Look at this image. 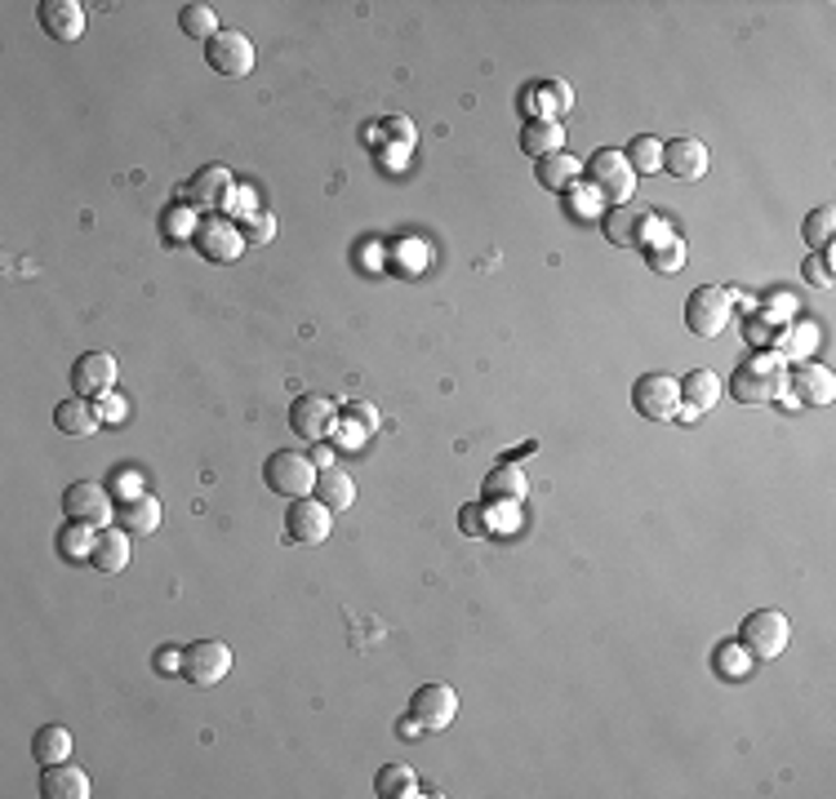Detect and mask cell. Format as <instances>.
Listing matches in <instances>:
<instances>
[{"instance_id":"10","label":"cell","mask_w":836,"mask_h":799,"mask_svg":"<svg viewBox=\"0 0 836 799\" xmlns=\"http://www.w3.org/2000/svg\"><path fill=\"white\" fill-rule=\"evenodd\" d=\"M231 671V648L223 640H196L183 648V679L196 688H214L223 684Z\"/></svg>"},{"instance_id":"2","label":"cell","mask_w":836,"mask_h":799,"mask_svg":"<svg viewBox=\"0 0 836 799\" xmlns=\"http://www.w3.org/2000/svg\"><path fill=\"white\" fill-rule=\"evenodd\" d=\"M317 463L308 458V454H299V449H276L267 463H262V485L271 489V494H281V498H308L312 489H317Z\"/></svg>"},{"instance_id":"5","label":"cell","mask_w":836,"mask_h":799,"mask_svg":"<svg viewBox=\"0 0 836 799\" xmlns=\"http://www.w3.org/2000/svg\"><path fill=\"white\" fill-rule=\"evenodd\" d=\"M63 516L76 525H90V529H107L116 520V498L99 480H76L63 489Z\"/></svg>"},{"instance_id":"30","label":"cell","mask_w":836,"mask_h":799,"mask_svg":"<svg viewBox=\"0 0 836 799\" xmlns=\"http://www.w3.org/2000/svg\"><path fill=\"white\" fill-rule=\"evenodd\" d=\"M32 755H37L41 768H45V764H63V759H72V733H68L63 724H45V728H37V737H32Z\"/></svg>"},{"instance_id":"8","label":"cell","mask_w":836,"mask_h":799,"mask_svg":"<svg viewBox=\"0 0 836 799\" xmlns=\"http://www.w3.org/2000/svg\"><path fill=\"white\" fill-rule=\"evenodd\" d=\"M330 533H334V511L321 498L308 494L286 507V538L295 547H321V542H330Z\"/></svg>"},{"instance_id":"39","label":"cell","mask_w":836,"mask_h":799,"mask_svg":"<svg viewBox=\"0 0 836 799\" xmlns=\"http://www.w3.org/2000/svg\"><path fill=\"white\" fill-rule=\"evenodd\" d=\"M107 489H112V498H116V502H130V498H138V494H143V480H138V471L121 467V471L112 476V485H107Z\"/></svg>"},{"instance_id":"9","label":"cell","mask_w":836,"mask_h":799,"mask_svg":"<svg viewBox=\"0 0 836 799\" xmlns=\"http://www.w3.org/2000/svg\"><path fill=\"white\" fill-rule=\"evenodd\" d=\"M730 289H721V284H703V289H694L690 298H685V329L694 333V338H716L725 324H730Z\"/></svg>"},{"instance_id":"45","label":"cell","mask_w":836,"mask_h":799,"mask_svg":"<svg viewBox=\"0 0 836 799\" xmlns=\"http://www.w3.org/2000/svg\"><path fill=\"white\" fill-rule=\"evenodd\" d=\"M543 94H547V103L561 107V116H566V112H570V103H575V94H570V85H566V81H551V85H543Z\"/></svg>"},{"instance_id":"28","label":"cell","mask_w":836,"mask_h":799,"mask_svg":"<svg viewBox=\"0 0 836 799\" xmlns=\"http://www.w3.org/2000/svg\"><path fill=\"white\" fill-rule=\"evenodd\" d=\"M312 498H321L330 511H348V507L357 502V480H352L348 471H339V467H321Z\"/></svg>"},{"instance_id":"20","label":"cell","mask_w":836,"mask_h":799,"mask_svg":"<svg viewBox=\"0 0 836 799\" xmlns=\"http://www.w3.org/2000/svg\"><path fill=\"white\" fill-rule=\"evenodd\" d=\"M579 178H584V160H575L570 152H551V156L534 160V183L551 196H566Z\"/></svg>"},{"instance_id":"46","label":"cell","mask_w":836,"mask_h":799,"mask_svg":"<svg viewBox=\"0 0 836 799\" xmlns=\"http://www.w3.org/2000/svg\"><path fill=\"white\" fill-rule=\"evenodd\" d=\"M156 671H161V675H174V671L183 675V653H174V648H161V653H156Z\"/></svg>"},{"instance_id":"31","label":"cell","mask_w":836,"mask_h":799,"mask_svg":"<svg viewBox=\"0 0 836 799\" xmlns=\"http://www.w3.org/2000/svg\"><path fill=\"white\" fill-rule=\"evenodd\" d=\"M374 795H379V799H410V795H419L414 768H405V764H383L379 777H374Z\"/></svg>"},{"instance_id":"23","label":"cell","mask_w":836,"mask_h":799,"mask_svg":"<svg viewBox=\"0 0 836 799\" xmlns=\"http://www.w3.org/2000/svg\"><path fill=\"white\" fill-rule=\"evenodd\" d=\"M721 400V377L712 369H690L681 377V414H708Z\"/></svg>"},{"instance_id":"47","label":"cell","mask_w":836,"mask_h":799,"mask_svg":"<svg viewBox=\"0 0 836 799\" xmlns=\"http://www.w3.org/2000/svg\"><path fill=\"white\" fill-rule=\"evenodd\" d=\"M99 400H107V405H99V409H103V418H112V423H116V418L125 414V405H121V395H112V391H107V395H99Z\"/></svg>"},{"instance_id":"44","label":"cell","mask_w":836,"mask_h":799,"mask_svg":"<svg viewBox=\"0 0 836 799\" xmlns=\"http://www.w3.org/2000/svg\"><path fill=\"white\" fill-rule=\"evenodd\" d=\"M388 134L401 143V152H410V147L419 143V134H414V125H410L405 116H392V121H388Z\"/></svg>"},{"instance_id":"17","label":"cell","mask_w":836,"mask_h":799,"mask_svg":"<svg viewBox=\"0 0 836 799\" xmlns=\"http://www.w3.org/2000/svg\"><path fill=\"white\" fill-rule=\"evenodd\" d=\"M601 236L615 249H641L650 236V214H637L632 205H610L601 218Z\"/></svg>"},{"instance_id":"22","label":"cell","mask_w":836,"mask_h":799,"mask_svg":"<svg viewBox=\"0 0 836 799\" xmlns=\"http://www.w3.org/2000/svg\"><path fill=\"white\" fill-rule=\"evenodd\" d=\"M41 795H45V799H90V772L76 768L72 759L45 764V772H41Z\"/></svg>"},{"instance_id":"27","label":"cell","mask_w":836,"mask_h":799,"mask_svg":"<svg viewBox=\"0 0 836 799\" xmlns=\"http://www.w3.org/2000/svg\"><path fill=\"white\" fill-rule=\"evenodd\" d=\"M525 494H529V480H525V471L516 467V463H498L489 476H485V498L489 502H525Z\"/></svg>"},{"instance_id":"12","label":"cell","mask_w":836,"mask_h":799,"mask_svg":"<svg viewBox=\"0 0 836 799\" xmlns=\"http://www.w3.org/2000/svg\"><path fill=\"white\" fill-rule=\"evenodd\" d=\"M410 719L423 733H441L458 719V693L450 684H419V693L410 697Z\"/></svg>"},{"instance_id":"29","label":"cell","mask_w":836,"mask_h":799,"mask_svg":"<svg viewBox=\"0 0 836 799\" xmlns=\"http://www.w3.org/2000/svg\"><path fill=\"white\" fill-rule=\"evenodd\" d=\"M178 32L187 37V41H200V45H209L223 28H218V10L214 6H200V0H196V6H183L178 10Z\"/></svg>"},{"instance_id":"4","label":"cell","mask_w":836,"mask_h":799,"mask_svg":"<svg viewBox=\"0 0 836 799\" xmlns=\"http://www.w3.org/2000/svg\"><path fill=\"white\" fill-rule=\"evenodd\" d=\"M632 409L650 423H672L681 418V382L672 373H641L632 382Z\"/></svg>"},{"instance_id":"25","label":"cell","mask_w":836,"mask_h":799,"mask_svg":"<svg viewBox=\"0 0 836 799\" xmlns=\"http://www.w3.org/2000/svg\"><path fill=\"white\" fill-rule=\"evenodd\" d=\"M520 152L543 160L551 152H566V125L561 121H551V116H534L525 129H520Z\"/></svg>"},{"instance_id":"40","label":"cell","mask_w":836,"mask_h":799,"mask_svg":"<svg viewBox=\"0 0 836 799\" xmlns=\"http://www.w3.org/2000/svg\"><path fill=\"white\" fill-rule=\"evenodd\" d=\"M814 338H818V333H814V324H796V329H792V338H783V346H787V351H778V355H801V360H809Z\"/></svg>"},{"instance_id":"14","label":"cell","mask_w":836,"mask_h":799,"mask_svg":"<svg viewBox=\"0 0 836 799\" xmlns=\"http://www.w3.org/2000/svg\"><path fill=\"white\" fill-rule=\"evenodd\" d=\"M37 19H41L45 37L59 41V45H76L85 37V6L81 0H41Z\"/></svg>"},{"instance_id":"35","label":"cell","mask_w":836,"mask_h":799,"mask_svg":"<svg viewBox=\"0 0 836 799\" xmlns=\"http://www.w3.org/2000/svg\"><path fill=\"white\" fill-rule=\"evenodd\" d=\"M94 529L90 525H76V520H68V529L59 533V551L68 556V560H90V551H94Z\"/></svg>"},{"instance_id":"11","label":"cell","mask_w":836,"mask_h":799,"mask_svg":"<svg viewBox=\"0 0 836 799\" xmlns=\"http://www.w3.org/2000/svg\"><path fill=\"white\" fill-rule=\"evenodd\" d=\"M205 63L214 76L223 81H240L254 72V41L245 32H218L209 45H205Z\"/></svg>"},{"instance_id":"19","label":"cell","mask_w":836,"mask_h":799,"mask_svg":"<svg viewBox=\"0 0 836 799\" xmlns=\"http://www.w3.org/2000/svg\"><path fill=\"white\" fill-rule=\"evenodd\" d=\"M130 551H134V538L116 525V529H99L94 538V551H90V564L103 573V578H116L130 569Z\"/></svg>"},{"instance_id":"7","label":"cell","mask_w":836,"mask_h":799,"mask_svg":"<svg viewBox=\"0 0 836 799\" xmlns=\"http://www.w3.org/2000/svg\"><path fill=\"white\" fill-rule=\"evenodd\" d=\"M192 245H196V253H200V258H209V262L227 267V262H240L245 236H240V227H236L231 218H223V214H205V218H196Z\"/></svg>"},{"instance_id":"33","label":"cell","mask_w":836,"mask_h":799,"mask_svg":"<svg viewBox=\"0 0 836 799\" xmlns=\"http://www.w3.org/2000/svg\"><path fill=\"white\" fill-rule=\"evenodd\" d=\"M628 152H632V156H628L632 174H659V169H663V143H659V138L641 134V138H632Z\"/></svg>"},{"instance_id":"3","label":"cell","mask_w":836,"mask_h":799,"mask_svg":"<svg viewBox=\"0 0 836 799\" xmlns=\"http://www.w3.org/2000/svg\"><path fill=\"white\" fill-rule=\"evenodd\" d=\"M584 174H588L592 191H597L601 200H610V205H623V200L637 191V174H632V165H628V152H619V147L592 152V160L584 165Z\"/></svg>"},{"instance_id":"15","label":"cell","mask_w":836,"mask_h":799,"mask_svg":"<svg viewBox=\"0 0 836 799\" xmlns=\"http://www.w3.org/2000/svg\"><path fill=\"white\" fill-rule=\"evenodd\" d=\"M787 391L801 400V405H832L836 400V377H832V369L827 364H814V360H801V364H792V373H787Z\"/></svg>"},{"instance_id":"42","label":"cell","mask_w":836,"mask_h":799,"mask_svg":"<svg viewBox=\"0 0 836 799\" xmlns=\"http://www.w3.org/2000/svg\"><path fill=\"white\" fill-rule=\"evenodd\" d=\"M805 280H814V284H832V249H823L818 258H805Z\"/></svg>"},{"instance_id":"24","label":"cell","mask_w":836,"mask_h":799,"mask_svg":"<svg viewBox=\"0 0 836 799\" xmlns=\"http://www.w3.org/2000/svg\"><path fill=\"white\" fill-rule=\"evenodd\" d=\"M116 525L130 533V538H152L161 529V502L152 494H138L130 502H116Z\"/></svg>"},{"instance_id":"48","label":"cell","mask_w":836,"mask_h":799,"mask_svg":"<svg viewBox=\"0 0 836 799\" xmlns=\"http://www.w3.org/2000/svg\"><path fill=\"white\" fill-rule=\"evenodd\" d=\"M334 440H339V445H361V440H365V432H352V427L343 423V427H334Z\"/></svg>"},{"instance_id":"16","label":"cell","mask_w":836,"mask_h":799,"mask_svg":"<svg viewBox=\"0 0 836 799\" xmlns=\"http://www.w3.org/2000/svg\"><path fill=\"white\" fill-rule=\"evenodd\" d=\"M116 386V355H107V351H85V355H76V364H72V391L76 395H107Z\"/></svg>"},{"instance_id":"34","label":"cell","mask_w":836,"mask_h":799,"mask_svg":"<svg viewBox=\"0 0 836 799\" xmlns=\"http://www.w3.org/2000/svg\"><path fill=\"white\" fill-rule=\"evenodd\" d=\"M650 267H654V271H659V276H677V271H681V267H685V240H681V236H672V231H668V240H663V245H654V249H650Z\"/></svg>"},{"instance_id":"36","label":"cell","mask_w":836,"mask_h":799,"mask_svg":"<svg viewBox=\"0 0 836 799\" xmlns=\"http://www.w3.org/2000/svg\"><path fill=\"white\" fill-rule=\"evenodd\" d=\"M458 533L463 538H489V507L485 502H467L458 511Z\"/></svg>"},{"instance_id":"21","label":"cell","mask_w":836,"mask_h":799,"mask_svg":"<svg viewBox=\"0 0 836 799\" xmlns=\"http://www.w3.org/2000/svg\"><path fill=\"white\" fill-rule=\"evenodd\" d=\"M54 427H59L63 436L85 440V436H94V432L103 427V409L94 405L90 395H72V400H63V405L54 409Z\"/></svg>"},{"instance_id":"41","label":"cell","mask_w":836,"mask_h":799,"mask_svg":"<svg viewBox=\"0 0 836 799\" xmlns=\"http://www.w3.org/2000/svg\"><path fill=\"white\" fill-rule=\"evenodd\" d=\"M348 423H361L365 436L379 432V414H374V405H365V400H352V405H348Z\"/></svg>"},{"instance_id":"43","label":"cell","mask_w":836,"mask_h":799,"mask_svg":"<svg viewBox=\"0 0 836 799\" xmlns=\"http://www.w3.org/2000/svg\"><path fill=\"white\" fill-rule=\"evenodd\" d=\"M161 222H165V236H178V231H187V236H192V231H196V218H192L187 209H165V218H161Z\"/></svg>"},{"instance_id":"18","label":"cell","mask_w":836,"mask_h":799,"mask_svg":"<svg viewBox=\"0 0 836 799\" xmlns=\"http://www.w3.org/2000/svg\"><path fill=\"white\" fill-rule=\"evenodd\" d=\"M708 165H712V156H708V147L699 138H672V143H663V169L672 178L694 183V178L708 174Z\"/></svg>"},{"instance_id":"13","label":"cell","mask_w":836,"mask_h":799,"mask_svg":"<svg viewBox=\"0 0 836 799\" xmlns=\"http://www.w3.org/2000/svg\"><path fill=\"white\" fill-rule=\"evenodd\" d=\"M334 427H339L334 400H326V395H299L295 405H290V432H295L299 440L321 445V440L334 436Z\"/></svg>"},{"instance_id":"38","label":"cell","mask_w":836,"mask_h":799,"mask_svg":"<svg viewBox=\"0 0 836 799\" xmlns=\"http://www.w3.org/2000/svg\"><path fill=\"white\" fill-rule=\"evenodd\" d=\"M240 236H245V245H267L276 236V218L271 214H249L240 222Z\"/></svg>"},{"instance_id":"26","label":"cell","mask_w":836,"mask_h":799,"mask_svg":"<svg viewBox=\"0 0 836 799\" xmlns=\"http://www.w3.org/2000/svg\"><path fill=\"white\" fill-rule=\"evenodd\" d=\"M227 196H231V174H227L223 165L196 169L192 183H187V205H205V209H214V205H223Z\"/></svg>"},{"instance_id":"6","label":"cell","mask_w":836,"mask_h":799,"mask_svg":"<svg viewBox=\"0 0 836 799\" xmlns=\"http://www.w3.org/2000/svg\"><path fill=\"white\" fill-rule=\"evenodd\" d=\"M787 640H792V622H787V613H778V609H756V613H747L743 626H739V644H743L752 657H778V653L787 648Z\"/></svg>"},{"instance_id":"37","label":"cell","mask_w":836,"mask_h":799,"mask_svg":"<svg viewBox=\"0 0 836 799\" xmlns=\"http://www.w3.org/2000/svg\"><path fill=\"white\" fill-rule=\"evenodd\" d=\"M747 662H752V653H747L743 644H721V648H716V671H721L725 679L747 675Z\"/></svg>"},{"instance_id":"1","label":"cell","mask_w":836,"mask_h":799,"mask_svg":"<svg viewBox=\"0 0 836 799\" xmlns=\"http://www.w3.org/2000/svg\"><path fill=\"white\" fill-rule=\"evenodd\" d=\"M787 355H778V351H756V355H747L739 369H734V377H730V391H734V400L739 405H752V409H761V405H774V400L787 391Z\"/></svg>"},{"instance_id":"32","label":"cell","mask_w":836,"mask_h":799,"mask_svg":"<svg viewBox=\"0 0 836 799\" xmlns=\"http://www.w3.org/2000/svg\"><path fill=\"white\" fill-rule=\"evenodd\" d=\"M832 231H836V209H832V205H818L814 214H805L801 236H805L809 249H827V245H832Z\"/></svg>"}]
</instances>
